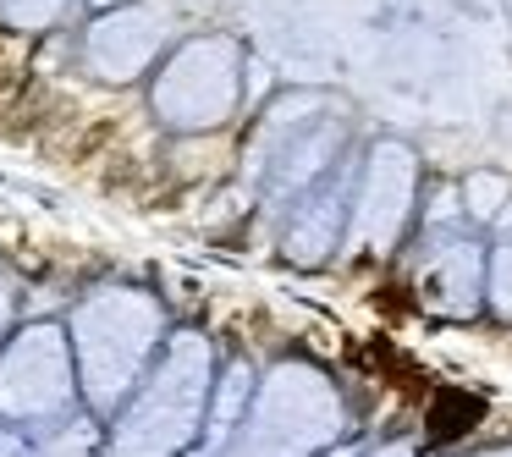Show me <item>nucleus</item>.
<instances>
[{
  "mask_svg": "<svg viewBox=\"0 0 512 457\" xmlns=\"http://www.w3.org/2000/svg\"><path fill=\"white\" fill-rule=\"evenodd\" d=\"M215 342L204 331H171L127 402L105 419L100 457H188L204 435L215 391Z\"/></svg>",
  "mask_w": 512,
  "mask_h": 457,
  "instance_id": "f257e3e1",
  "label": "nucleus"
},
{
  "mask_svg": "<svg viewBox=\"0 0 512 457\" xmlns=\"http://www.w3.org/2000/svg\"><path fill=\"white\" fill-rule=\"evenodd\" d=\"M485 237L463 221H430L413 243L408 287L413 303L435 320H474L485 314Z\"/></svg>",
  "mask_w": 512,
  "mask_h": 457,
  "instance_id": "6e6552de",
  "label": "nucleus"
},
{
  "mask_svg": "<svg viewBox=\"0 0 512 457\" xmlns=\"http://www.w3.org/2000/svg\"><path fill=\"white\" fill-rule=\"evenodd\" d=\"M72 12V0H0V17L17 28V34H45L61 17Z\"/></svg>",
  "mask_w": 512,
  "mask_h": 457,
  "instance_id": "2eb2a0df",
  "label": "nucleus"
},
{
  "mask_svg": "<svg viewBox=\"0 0 512 457\" xmlns=\"http://www.w3.org/2000/svg\"><path fill=\"white\" fill-rule=\"evenodd\" d=\"M485 309L512 325V237H496L485 248Z\"/></svg>",
  "mask_w": 512,
  "mask_h": 457,
  "instance_id": "4468645a",
  "label": "nucleus"
},
{
  "mask_svg": "<svg viewBox=\"0 0 512 457\" xmlns=\"http://www.w3.org/2000/svg\"><path fill=\"white\" fill-rule=\"evenodd\" d=\"M468 457H512V441H501V446H479V452H468Z\"/></svg>",
  "mask_w": 512,
  "mask_h": 457,
  "instance_id": "aec40b11",
  "label": "nucleus"
},
{
  "mask_svg": "<svg viewBox=\"0 0 512 457\" xmlns=\"http://www.w3.org/2000/svg\"><path fill=\"white\" fill-rule=\"evenodd\" d=\"M89 6H94V17H100V12H116V6H133V0H89Z\"/></svg>",
  "mask_w": 512,
  "mask_h": 457,
  "instance_id": "4be33fe9",
  "label": "nucleus"
},
{
  "mask_svg": "<svg viewBox=\"0 0 512 457\" xmlns=\"http://www.w3.org/2000/svg\"><path fill=\"white\" fill-rule=\"evenodd\" d=\"M347 138H353V111L331 89L276 94L248 138V177L259 199L287 215L314 182H325L347 160Z\"/></svg>",
  "mask_w": 512,
  "mask_h": 457,
  "instance_id": "7ed1b4c3",
  "label": "nucleus"
},
{
  "mask_svg": "<svg viewBox=\"0 0 512 457\" xmlns=\"http://www.w3.org/2000/svg\"><path fill=\"white\" fill-rule=\"evenodd\" d=\"M177 39V6L171 0H133V6H116L100 12L83 28V67L100 83H138L144 72L160 67V56Z\"/></svg>",
  "mask_w": 512,
  "mask_h": 457,
  "instance_id": "1a4fd4ad",
  "label": "nucleus"
},
{
  "mask_svg": "<svg viewBox=\"0 0 512 457\" xmlns=\"http://www.w3.org/2000/svg\"><path fill=\"white\" fill-rule=\"evenodd\" d=\"M490 232H496V237H512V199L501 204V215H496V221H490Z\"/></svg>",
  "mask_w": 512,
  "mask_h": 457,
  "instance_id": "6ab92c4d",
  "label": "nucleus"
},
{
  "mask_svg": "<svg viewBox=\"0 0 512 457\" xmlns=\"http://www.w3.org/2000/svg\"><path fill=\"white\" fill-rule=\"evenodd\" d=\"M12 320H17V287L0 276V342L12 336Z\"/></svg>",
  "mask_w": 512,
  "mask_h": 457,
  "instance_id": "f3484780",
  "label": "nucleus"
},
{
  "mask_svg": "<svg viewBox=\"0 0 512 457\" xmlns=\"http://www.w3.org/2000/svg\"><path fill=\"white\" fill-rule=\"evenodd\" d=\"M358 457H435L424 441H413V435H397V441H375V446H364Z\"/></svg>",
  "mask_w": 512,
  "mask_h": 457,
  "instance_id": "dca6fc26",
  "label": "nucleus"
},
{
  "mask_svg": "<svg viewBox=\"0 0 512 457\" xmlns=\"http://www.w3.org/2000/svg\"><path fill=\"white\" fill-rule=\"evenodd\" d=\"M259 369L248 358H232L226 369H215V391H210V413H204V435L188 457H221V446L232 441V430L243 424L248 402H254Z\"/></svg>",
  "mask_w": 512,
  "mask_h": 457,
  "instance_id": "9b49d317",
  "label": "nucleus"
},
{
  "mask_svg": "<svg viewBox=\"0 0 512 457\" xmlns=\"http://www.w3.org/2000/svg\"><path fill=\"white\" fill-rule=\"evenodd\" d=\"M507 199H512V182L501 177V171H468L463 188H457V221L479 232V226L496 221Z\"/></svg>",
  "mask_w": 512,
  "mask_h": 457,
  "instance_id": "f8f14e48",
  "label": "nucleus"
},
{
  "mask_svg": "<svg viewBox=\"0 0 512 457\" xmlns=\"http://www.w3.org/2000/svg\"><path fill=\"white\" fill-rule=\"evenodd\" d=\"M0 457H34V446H28L17 430H0Z\"/></svg>",
  "mask_w": 512,
  "mask_h": 457,
  "instance_id": "a211bd4d",
  "label": "nucleus"
},
{
  "mask_svg": "<svg viewBox=\"0 0 512 457\" xmlns=\"http://www.w3.org/2000/svg\"><path fill=\"white\" fill-rule=\"evenodd\" d=\"M248 56L232 34H188L160 56L149 78V111L166 133H215L237 116Z\"/></svg>",
  "mask_w": 512,
  "mask_h": 457,
  "instance_id": "39448f33",
  "label": "nucleus"
},
{
  "mask_svg": "<svg viewBox=\"0 0 512 457\" xmlns=\"http://www.w3.org/2000/svg\"><path fill=\"white\" fill-rule=\"evenodd\" d=\"M358 452H364V446H358V441H342V446H331V452H325V457H358Z\"/></svg>",
  "mask_w": 512,
  "mask_h": 457,
  "instance_id": "412c9836",
  "label": "nucleus"
},
{
  "mask_svg": "<svg viewBox=\"0 0 512 457\" xmlns=\"http://www.w3.org/2000/svg\"><path fill=\"white\" fill-rule=\"evenodd\" d=\"M166 303L144 287H94L89 298L72 309L67 342H72V369H78V397L83 413L111 419L127 402V391L144 380L155 353L166 347Z\"/></svg>",
  "mask_w": 512,
  "mask_h": 457,
  "instance_id": "f03ea898",
  "label": "nucleus"
},
{
  "mask_svg": "<svg viewBox=\"0 0 512 457\" xmlns=\"http://www.w3.org/2000/svg\"><path fill=\"white\" fill-rule=\"evenodd\" d=\"M34 457H100V419L94 413H72V419L39 430Z\"/></svg>",
  "mask_w": 512,
  "mask_h": 457,
  "instance_id": "ddd939ff",
  "label": "nucleus"
},
{
  "mask_svg": "<svg viewBox=\"0 0 512 457\" xmlns=\"http://www.w3.org/2000/svg\"><path fill=\"white\" fill-rule=\"evenodd\" d=\"M501 6H507V12H512V0H501Z\"/></svg>",
  "mask_w": 512,
  "mask_h": 457,
  "instance_id": "5701e85b",
  "label": "nucleus"
},
{
  "mask_svg": "<svg viewBox=\"0 0 512 457\" xmlns=\"http://www.w3.org/2000/svg\"><path fill=\"white\" fill-rule=\"evenodd\" d=\"M347 430H353V408L331 369L309 358H281L259 375L254 402L221 457H325L347 441Z\"/></svg>",
  "mask_w": 512,
  "mask_h": 457,
  "instance_id": "20e7f679",
  "label": "nucleus"
},
{
  "mask_svg": "<svg viewBox=\"0 0 512 457\" xmlns=\"http://www.w3.org/2000/svg\"><path fill=\"white\" fill-rule=\"evenodd\" d=\"M419 182H424L419 149L408 138H375L353 160V204H347L342 254L347 259L397 254L402 237L413 232V215H419Z\"/></svg>",
  "mask_w": 512,
  "mask_h": 457,
  "instance_id": "0eeeda50",
  "label": "nucleus"
},
{
  "mask_svg": "<svg viewBox=\"0 0 512 457\" xmlns=\"http://www.w3.org/2000/svg\"><path fill=\"white\" fill-rule=\"evenodd\" d=\"M83 413L72 342L61 320H28L0 342V424L6 430H50Z\"/></svg>",
  "mask_w": 512,
  "mask_h": 457,
  "instance_id": "423d86ee",
  "label": "nucleus"
},
{
  "mask_svg": "<svg viewBox=\"0 0 512 457\" xmlns=\"http://www.w3.org/2000/svg\"><path fill=\"white\" fill-rule=\"evenodd\" d=\"M347 204H353V155L281 215V254L292 265H325V259H336L342 254V232H347Z\"/></svg>",
  "mask_w": 512,
  "mask_h": 457,
  "instance_id": "9d476101",
  "label": "nucleus"
}]
</instances>
